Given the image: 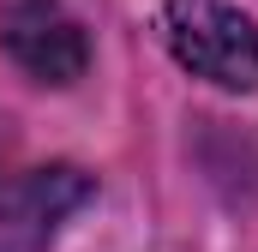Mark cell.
<instances>
[{"mask_svg":"<svg viewBox=\"0 0 258 252\" xmlns=\"http://www.w3.org/2000/svg\"><path fill=\"white\" fill-rule=\"evenodd\" d=\"M162 42L192 78H210L216 90L258 84V24L228 0H168Z\"/></svg>","mask_w":258,"mask_h":252,"instance_id":"obj_1","label":"cell"},{"mask_svg":"<svg viewBox=\"0 0 258 252\" xmlns=\"http://www.w3.org/2000/svg\"><path fill=\"white\" fill-rule=\"evenodd\" d=\"M90 174L54 162V168H24L0 186V252H48L72 210L90 204Z\"/></svg>","mask_w":258,"mask_h":252,"instance_id":"obj_2","label":"cell"},{"mask_svg":"<svg viewBox=\"0 0 258 252\" xmlns=\"http://www.w3.org/2000/svg\"><path fill=\"white\" fill-rule=\"evenodd\" d=\"M0 42L36 84H72L90 66V36L60 0H12L0 18Z\"/></svg>","mask_w":258,"mask_h":252,"instance_id":"obj_3","label":"cell"},{"mask_svg":"<svg viewBox=\"0 0 258 252\" xmlns=\"http://www.w3.org/2000/svg\"><path fill=\"white\" fill-rule=\"evenodd\" d=\"M18 174V138H12V126L0 120V186Z\"/></svg>","mask_w":258,"mask_h":252,"instance_id":"obj_4","label":"cell"}]
</instances>
